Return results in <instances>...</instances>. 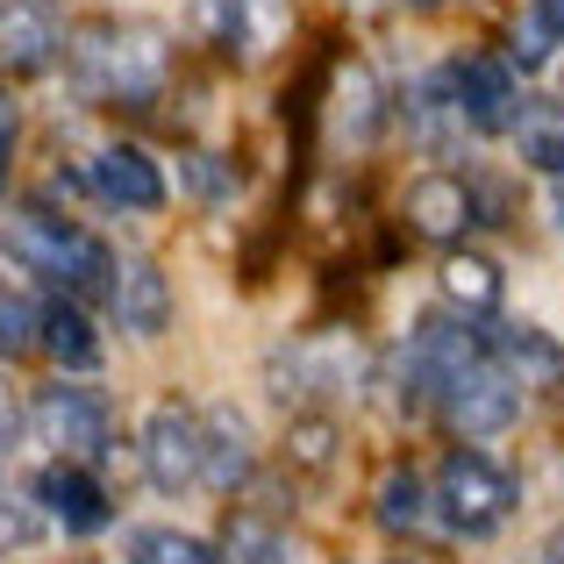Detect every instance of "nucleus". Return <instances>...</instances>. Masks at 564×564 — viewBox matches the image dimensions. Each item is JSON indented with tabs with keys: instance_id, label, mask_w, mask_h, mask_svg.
I'll use <instances>...</instances> for the list:
<instances>
[{
	"instance_id": "f257e3e1",
	"label": "nucleus",
	"mask_w": 564,
	"mask_h": 564,
	"mask_svg": "<svg viewBox=\"0 0 564 564\" xmlns=\"http://www.w3.org/2000/svg\"><path fill=\"white\" fill-rule=\"evenodd\" d=\"M65 65L79 79L86 100H108V108H151L165 94L172 51L151 22H86L65 43Z\"/></svg>"
},
{
	"instance_id": "f03ea898",
	"label": "nucleus",
	"mask_w": 564,
	"mask_h": 564,
	"mask_svg": "<svg viewBox=\"0 0 564 564\" xmlns=\"http://www.w3.org/2000/svg\"><path fill=\"white\" fill-rule=\"evenodd\" d=\"M0 250H8L22 272L51 279V286H65V293H108V272H115V250L100 243L94 229L51 215V207H14V215L0 221Z\"/></svg>"
},
{
	"instance_id": "7ed1b4c3",
	"label": "nucleus",
	"mask_w": 564,
	"mask_h": 564,
	"mask_svg": "<svg viewBox=\"0 0 564 564\" xmlns=\"http://www.w3.org/2000/svg\"><path fill=\"white\" fill-rule=\"evenodd\" d=\"M429 500H436V514L457 529V536H494V529L514 514V479L486 451H451L436 465V494Z\"/></svg>"
},
{
	"instance_id": "20e7f679",
	"label": "nucleus",
	"mask_w": 564,
	"mask_h": 564,
	"mask_svg": "<svg viewBox=\"0 0 564 564\" xmlns=\"http://www.w3.org/2000/svg\"><path fill=\"white\" fill-rule=\"evenodd\" d=\"M29 436L51 443L57 457H72V465H86V457H100L115 443V408L94 393V386H43L36 408H29Z\"/></svg>"
},
{
	"instance_id": "39448f33",
	"label": "nucleus",
	"mask_w": 564,
	"mask_h": 564,
	"mask_svg": "<svg viewBox=\"0 0 564 564\" xmlns=\"http://www.w3.org/2000/svg\"><path fill=\"white\" fill-rule=\"evenodd\" d=\"M193 29L215 43L229 65H258L286 43L293 0H193Z\"/></svg>"
},
{
	"instance_id": "423d86ee",
	"label": "nucleus",
	"mask_w": 564,
	"mask_h": 564,
	"mask_svg": "<svg viewBox=\"0 0 564 564\" xmlns=\"http://www.w3.org/2000/svg\"><path fill=\"white\" fill-rule=\"evenodd\" d=\"M443 100H451V115L465 129H508L514 115H522V86H514V72L500 65V57L471 51V57H451V65L436 72Z\"/></svg>"
},
{
	"instance_id": "0eeeda50",
	"label": "nucleus",
	"mask_w": 564,
	"mask_h": 564,
	"mask_svg": "<svg viewBox=\"0 0 564 564\" xmlns=\"http://www.w3.org/2000/svg\"><path fill=\"white\" fill-rule=\"evenodd\" d=\"M137 451H143L151 486H165V494H180V486H200V479H207V429H200V414H193V408H180V400L151 408Z\"/></svg>"
},
{
	"instance_id": "6e6552de",
	"label": "nucleus",
	"mask_w": 564,
	"mask_h": 564,
	"mask_svg": "<svg viewBox=\"0 0 564 564\" xmlns=\"http://www.w3.org/2000/svg\"><path fill=\"white\" fill-rule=\"evenodd\" d=\"M36 508H43V522H57L65 536H100V529L115 522V500H108V486L94 479L86 465H72V457H51V465L36 471Z\"/></svg>"
},
{
	"instance_id": "1a4fd4ad",
	"label": "nucleus",
	"mask_w": 564,
	"mask_h": 564,
	"mask_svg": "<svg viewBox=\"0 0 564 564\" xmlns=\"http://www.w3.org/2000/svg\"><path fill=\"white\" fill-rule=\"evenodd\" d=\"M57 51H65V22L51 0H0V72H14V79L51 72Z\"/></svg>"
},
{
	"instance_id": "9d476101",
	"label": "nucleus",
	"mask_w": 564,
	"mask_h": 564,
	"mask_svg": "<svg viewBox=\"0 0 564 564\" xmlns=\"http://www.w3.org/2000/svg\"><path fill=\"white\" fill-rule=\"evenodd\" d=\"M86 180H94L100 200L122 207V215H151V207H165V172H158V158L137 151V143H100V151L86 158Z\"/></svg>"
},
{
	"instance_id": "9b49d317",
	"label": "nucleus",
	"mask_w": 564,
	"mask_h": 564,
	"mask_svg": "<svg viewBox=\"0 0 564 564\" xmlns=\"http://www.w3.org/2000/svg\"><path fill=\"white\" fill-rule=\"evenodd\" d=\"M358 350L344 344V336H329V344H293V350H279L272 358V379H279V393H358Z\"/></svg>"
},
{
	"instance_id": "f8f14e48",
	"label": "nucleus",
	"mask_w": 564,
	"mask_h": 564,
	"mask_svg": "<svg viewBox=\"0 0 564 564\" xmlns=\"http://www.w3.org/2000/svg\"><path fill=\"white\" fill-rule=\"evenodd\" d=\"M108 307H115V322H122L129 336H165V322H172V286H165V272H158L151 258H115V272H108Z\"/></svg>"
},
{
	"instance_id": "ddd939ff",
	"label": "nucleus",
	"mask_w": 564,
	"mask_h": 564,
	"mask_svg": "<svg viewBox=\"0 0 564 564\" xmlns=\"http://www.w3.org/2000/svg\"><path fill=\"white\" fill-rule=\"evenodd\" d=\"M486 358L514 379V393H522V386H564V344H551L536 322H500V329L486 336Z\"/></svg>"
},
{
	"instance_id": "4468645a",
	"label": "nucleus",
	"mask_w": 564,
	"mask_h": 564,
	"mask_svg": "<svg viewBox=\"0 0 564 564\" xmlns=\"http://www.w3.org/2000/svg\"><path fill=\"white\" fill-rule=\"evenodd\" d=\"M408 221H414V236L451 243V236H465L471 221H479V200H471V186L457 180V172H422V180L408 186Z\"/></svg>"
},
{
	"instance_id": "2eb2a0df",
	"label": "nucleus",
	"mask_w": 564,
	"mask_h": 564,
	"mask_svg": "<svg viewBox=\"0 0 564 564\" xmlns=\"http://www.w3.org/2000/svg\"><path fill=\"white\" fill-rule=\"evenodd\" d=\"M36 350L57 365V372H94V365H100V336H94V322H86L72 301H51V307H43Z\"/></svg>"
},
{
	"instance_id": "dca6fc26",
	"label": "nucleus",
	"mask_w": 564,
	"mask_h": 564,
	"mask_svg": "<svg viewBox=\"0 0 564 564\" xmlns=\"http://www.w3.org/2000/svg\"><path fill=\"white\" fill-rule=\"evenodd\" d=\"M508 137H514V151H522V165L564 180V108L557 100H522V115L508 122Z\"/></svg>"
},
{
	"instance_id": "f3484780",
	"label": "nucleus",
	"mask_w": 564,
	"mask_h": 564,
	"mask_svg": "<svg viewBox=\"0 0 564 564\" xmlns=\"http://www.w3.org/2000/svg\"><path fill=\"white\" fill-rule=\"evenodd\" d=\"M436 279H443V301L465 307V322H479V315H494V307H500V264L479 258V250H451Z\"/></svg>"
},
{
	"instance_id": "a211bd4d",
	"label": "nucleus",
	"mask_w": 564,
	"mask_h": 564,
	"mask_svg": "<svg viewBox=\"0 0 564 564\" xmlns=\"http://www.w3.org/2000/svg\"><path fill=\"white\" fill-rule=\"evenodd\" d=\"M200 429H207V479L200 486H221V494H229L250 471V429H243V414H229V408L200 414Z\"/></svg>"
},
{
	"instance_id": "6ab92c4d",
	"label": "nucleus",
	"mask_w": 564,
	"mask_h": 564,
	"mask_svg": "<svg viewBox=\"0 0 564 564\" xmlns=\"http://www.w3.org/2000/svg\"><path fill=\"white\" fill-rule=\"evenodd\" d=\"M122 551H129V564H221L200 536H186V529H129Z\"/></svg>"
},
{
	"instance_id": "aec40b11",
	"label": "nucleus",
	"mask_w": 564,
	"mask_h": 564,
	"mask_svg": "<svg viewBox=\"0 0 564 564\" xmlns=\"http://www.w3.org/2000/svg\"><path fill=\"white\" fill-rule=\"evenodd\" d=\"M36 536H43V508H36V494H29V486L14 479L8 465H0V557H8V551H29Z\"/></svg>"
},
{
	"instance_id": "412c9836",
	"label": "nucleus",
	"mask_w": 564,
	"mask_h": 564,
	"mask_svg": "<svg viewBox=\"0 0 564 564\" xmlns=\"http://www.w3.org/2000/svg\"><path fill=\"white\" fill-rule=\"evenodd\" d=\"M221 564H286V536H279L264 514H229V536H221Z\"/></svg>"
},
{
	"instance_id": "4be33fe9",
	"label": "nucleus",
	"mask_w": 564,
	"mask_h": 564,
	"mask_svg": "<svg viewBox=\"0 0 564 564\" xmlns=\"http://www.w3.org/2000/svg\"><path fill=\"white\" fill-rule=\"evenodd\" d=\"M36 329H43V307L29 301L22 286L0 279V358H29V350H36Z\"/></svg>"
},
{
	"instance_id": "5701e85b",
	"label": "nucleus",
	"mask_w": 564,
	"mask_h": 564,
	"mask_svg": "<svg viewBox=\"0 0 564 564\" xmlns=\"http://www.w3.org/2000/svg\"><path fill=\"white\" fill-rule=\"evenodd\" d=\"M422 514H429V494H422V479H414L408 465H393V471L379 479V522L400 536V529H422Z\"/></svg>"
},
{
	"instance_id": "b1692460",
	"label": "nucleus",
	"mask_w": 564,
	"mask_h": 564,
	"mask_svg": "<svg viewBox=\"0 0 564 564\" xmlns=\"http://www.w3.org/2000/svg\"><path fill=\"white\" fill-rule=\"evenodd\" d=\"M508 57H514L522 72H536L543 57H551V29H543L536 14H522V22H514V43H508Z\"/></svg>"
},
{
	"instance_id": "393cba45",
	"label": "nucleus",
	"mask_w": 564,
	"mask_h": 564,
	"mask_svg": "<svg viewBox=\"0 0 564 564\" xmlns=\"http://www.w3.org/2000/svg\"><path fill=\"white\" fill-rule=\"evenodd\" d=\"M14 129H22V115H14V100L0 94V193H8V172H14Z\"/></svg>"
},
{
	"instance_id": "a878e982",
	"label": "nucleus",
	"mask_w": 564,
	"mask_h": 564,
	"mask_svg": "<svg viewBox=\"0 0 564 564\" xmlns=\"http://www.w3.org/2000/svg\"><path fill=\"white\" fill-rule=\"evenodd\" d=\"M529 14L551 29V43H564V0H529Z\"/></svg>"
},
{
	"instance_id": "bb28decb",
	"label": "nucleus",
	"mask_w": 564,
	"mask_h": 564,
	"mask_svg": "<svg viewBox=\"0 0 564 564\" xmlns=\"http://www.w3.org/2000/svg\"><path fill=\"white\" fill-rule=\"evenodd\" d=\"M22 429V408H14V393H8V379H0V443Z\"/></svg>"
},
{
	"instance_id": "cd10ccee",
	"label": "nucleus",
	"mask_w": 564,
	"mask_h": 564,
	"mask_svg": "<svg viewBox=\"0 0 564 564\" xmlns=\"http://www.w3.org/2000/svg\"><path fill=\"white\" fill-rule=\"evenodd\" d=\"M551 564H564V529H557V536H551Z\"/></svg>"
},
{
	"instance_id": "c85d7f7f",
	"label": "nucleus",
	"mask_w": 564,
	"mask_h": 564,
	"mask_svg": "<svg viewBox=\"0 0 564 564\" xmlns=\"http://www.w3.org/2000/svg\"><path fill=\"white\" fill-rule=\"evenodd\" d=\"M557 229H564V180H557Z\"/></svg>"
},
{
	"instance_id": "c756f323",
	"label": "nucleus",
	"mask_w": 564,
	"mask_h": 564,
	"mask_svg": "<svg viewBox=\"0 0 564 564\" xmlns=\"http://www.w3.org/2000/svg\"><path fill=\"white\" fill-rule=\"evenodd\" d=\"M408 8H443V0H408Z\"/></svg>"
}]
</instances>
